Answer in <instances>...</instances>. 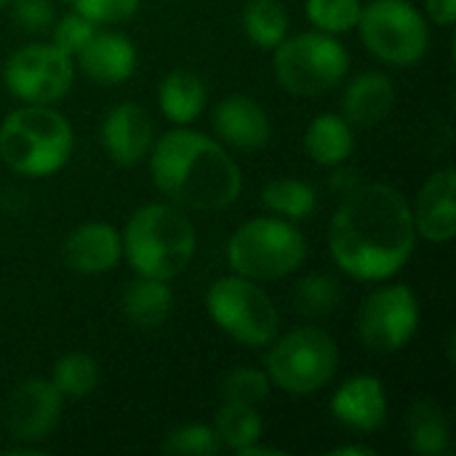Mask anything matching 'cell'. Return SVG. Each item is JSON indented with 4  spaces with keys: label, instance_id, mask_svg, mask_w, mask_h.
<instances>
[{
    "label": "cell",
    "instance_id": "cell-1",
    "mask_svg": "<svg viewBox=\"0 0 456 456\" xmlns=\"http://www.w3.org/2000/svg\"><path fill=\"white\" fill-rule=\"evenodd\" d=\"M417 246L411 203L385 182L358 184L342 195L329 224V251L337 267L363 283H379L401 273Z\"/></svg>",
    "mask_w": 456,
    "mask_h": 456
},
{
    "label": "cell",
    "instance_id": "cell-2",
    "mask_svg": "<svg viewBox=\"0 0 456 456\" xmlns=\"http://www.w3.org/2000/svg\"><path fill=\"white\" fill-rule=\"evenodd\" d=\"M150 174L171 203L190 211L230 208L243 190V174L227 150L216 139L182 126L152 144Z\"/></svg>",
    "mask_w": 456,
    "mask_h": 456
},
{
    "label": "cell",
    "instance_id": "cell-3",
    "mask_svg": "<svg viewBox=\"0 0 456 456\" xmlns=\"http://www.w3.org/2000/svg\"><path fill=\"white\" fill-rule=\"evenodd\" d=\"M120 240L136 275L171 281L192 262L198 232L176 203H147L131 214Z\"/></svg>",
    "mask_w": 456,
    "mask_h": 456
},
{
    "label": "cell",
    "instance_id": "cell-4",
    "mask_svg": "<svg viewBox=\"0 0 456 456\" xmlns=\"http://www.w3.org/2000/svg\"><path fill=\"white\" fill-rule=\"evenodd\" d=\"M72 126L53 104H24L0 123V158L21 176H51L72 155Z\"/></svg>",
    "mask_w": 456,
    "mask_h": 456
},
{
    "label": "cell",
    "instance_id": "cell-5",
    "mask_svg": "<svg viewBox=\"0 0 456 456\" xmlns=\"http://www.w3.org/2000/svg\"><path fill=\"white\" fill-rule=\"evenodd\" d=\"M307 259L302 230L281 216H256L240 224L227 243V262L235 275L278 281L297 273Z\"/></svg>",
    "mask_w": 456,
    "mask_h": 456
},
{
    "label": "cell",
    "instance_id": "cell-6",
    "mask_svg": "<svg viewBox=\"0 0 456 456\" xmlns=\"http://www.w3.org/2000/svg\"><path fill=\"white\" fill-rule=\"evenodd\" d=\"M273 51L275 80L291 96H323L337 88L350 69L345 45L337 40V35L326 32H302L286 37Z\"/></svg>",
    "mask_w": 456,
    "mask_h": 456
},
{
    "label": "cell",
    "instance_id": "cell-7",
    "mask_svg": "<svg viewBox=\"0 0 456 456\" xmlns=\"http://www.w3.org/2000/svg\"><path fill=\"white\" fill-rule=\"evenodd\" d=\"M339 366V350L331 334L323 329L299 326L286 337H275L265 361L270 385L289 395H313L323 390Z\"/></svg>",
    "mask_w": 456,
    "mask_h": 456
},
{
    "label": "cell",
    "instance_id": "cell-8",
    "mask_svg": "<svg viewBox=\"0 0 456 456\" xmlns=\"http://www.w3.org/2000/svg\"><path fill=\"white\" fill-rule=\"evenodd\" d=\"M211 321L238 345L270 347L281 329L275 302L256 281L243 275H227L211 283L206 294Z\"/></svg>",
    "mask_w": 456,
    "mask_h": 456
},
{
    "label": "cell",
    "instance_id": "cell-9",
    "mask_svg": "<svg viewBox=\"0 0 456 456\" xmlns=\"http://www.w3.org/2000/svg\"><path fill=\"white\" fill-rule=\"evenodd\" d=\"M363 45L385 64L411 67L425 59L430 29L409 0H371L358 19Z\"/></svg>",
    "mask_w": 456,
    "mask_h": 456
},
{
    "label": "cell",
    "instance_id": "cell-10",
    "mask_svg": "<svg viewBox=\"0 0 456 456\" xmlns=\"http://www.w3.org/2000/svg\"><path fill=\"white\" fill-rule=\"evenodd\" d=\"M5 88L24 104H56L75 83L72 59L53 43H29L11 53L3 69Z\"/></svg>",
    "mask_w": 456,
    "mask_h": 456
},
{
    "label": "cell",
    "instance_id": "cell-11",
    "mask_svg": "<svg viewBox=\"0 0 456 456\" xmlns=\"http://www.w3.org/2000/svg\"><path fill=\"white\" fill-rule=\"evenodd\" d=\"M419 329V302L417 294L403 286H382L366 297L358 313L361 345L377 355H393L403 350Z\"/></svg>",
    "mask_w": 456,
    "mask_h": 456
},
{
    "label": "cell",
    "instance_id": "cell-12",
    "mask_svg": "<svg viewBox=\"0 0 456 456\" xmlns=\"http://www.w3.org/2000/svg\"><path fill=\"white\" fill-rule=\"evenodd\" d=\"M64 395L51 379H24L5 403V428L21 444L45 441L61 419Z\"/></svg>",
    "mask_w": 456,
    "mask_h": 456
},
{
    "label": "cell",
    "instance_id": "cell-13",
    "mask_svg": "<svg viewBox=\"0 0 456 456\" xmlns=\"http://www.w3.org/2000/svg\"><path fill=\"white\" fill-rule=\"evenodd\" d=\"M102 144L112 163L136 166L155 144V126L142 104L123 102L112 107L102 123Z\"/></svg>",
    "mask_w": 456,
    "mask_h": 456
},
{
    "label": "cell",
    "instance_id": "cell-14",
    "mask_svg": "<svg viewBox=\"0 0 456 456\" xmlns=\"http://www.w3.org/2000/svg\"><path fill=\"white\" fill-rule=\"evenodd\" d=\"M414 230L430 243H449L456 235V174L436 171L419 190L411 208Z\"/></svg>",
    "mask_w": 456,
    "mask_h": 456
},
{
    "label": "cell",
    "instance_id": "cell-15",
    "mask_svg": "<svg viewBox=\"0 0 456 456\" xmlns=\"http://www.w3.org/2000/svg\"><path fill=\"white\" fill-rule=\"evenodd\" d=\"M216 136L235 150H262L273 136L270 118L259 102L243 94H232L214 107L211 115Z\"/></svg>",
    "mask_w": 456,
    "mask_h": 456
},
{
    "label": "cell",
    "instance_id": "cell-16",
    "mask_svg": "<svg viewBox=\"0 0 456 456\" xmlns=\"http://www.w3.org/2000/svg\"><path fill=\"white\" fill-rule=\"evenodd\" d=\"M61 254H64V265L72 270V273H80V275H102V273H110L120 256H123V240H120V232L107 224V222H86L80 227H75L64 246H61Z\"/></svg>",
    "mask_w": 456,
    "mask_h": 456
},
{
    "label": "cell",
    "instance_id": "cell-17",
    "mask_svg": "<svg viewBox=\"0 0 456 456\" xmlns=\"http://www.w3.org/2000/svg\"><path fill=\"white\" fill-rule=\"evenodd\" d=\"M331 414L350 430L374 433L387 419V393L377 377L361 374L347 379L331 398Z\"/></svg>",
    "mask_w": 456,
    "mask_h": 456
},
{
    "label": "cell",
    "instance_id": "cell-18",
    "mask_svg": "<svg viewBox=\"0 0 456 456\" xmlns=\"http://www.w3.org/2000/svg\"><path fill=\"white\" fill-rule=\"evenodd\" d=\"M77 61L91 80L102 86H120L136 69V48L126 35L94 32V37L77 53Z\"/></svg>",
    "mask_w": 456,
    "mask_h": 456
},
{
    "label": "cell",
    "instance_id": "cell-19",
    "mask_svg": "<svg viewBox=\"0 0 456 456\" xmlns=\"http://www.w3.org/2000/svg\"><path fill=\"white\" fill-rule=\"evenodd\" d=\"M395 107V83L385 72L358 75L342 96V118L350 126H377Z\"/></svg>",
    "mask_w": 456,
    "mask_h": 456
},
{
    "label": "cell",
    "instance_id": "cell-20",
    "mask_svg": "<svg viewBox=\"0 0 456 456\" xmlns=\"http://www.w3.org/2000/svg\"><path fill=\"white\" fill-rule=\"evenodd\" d=\"M123 315L134 329L142 331H152L160 329L171 310H174V291L168 286V281H158V278H142L128 283L123 291Z\"/></svg>",
    "mask_w": 456,
    "mask_h": 456
},
{
    "label": "cell",
    "instance_id": "cell-21",
    "mask_svg": "<svg viewBox=\"0 0 456 456\" xmlns=\"http://www.w3.org/2000/svg\"><path fill=\"white\" fill-rule=\"evenodd\" d=\"M305 150L313 163L334 168L355 152V136L342 115H318L305 131Z\"/></svg>",
    "mask_w": 456,
    "mask_h": 456
},
{
    "label": "cell",
    "instance_id": "cell-22",
    "mask_svg": "<svg viewBox=\"0 0 456 456\" xmlns=\"http://www.w3.org/2000/svg\"><path fill=\"white\" fill-rule=\"evenodd\" d=\"M158 104L171 123L190 126L206 107V83L190 69H174L160 83Z\"/></svg>",
    "mask_w": 456,
    "mask_h": 456
},
{
    "label": "cell",
    "instance_id": "cell-23",
    "mask_svg": "<svg viewBox=\"0 0 456 456\" xmlns=\"http://www.w3.org/2000/svg\"><path fill=\"white\" fill-rule=\"evenodd\" d=\"M409 449L422 456H446L452 452V430L444 409L436 401H417L406 417Z\"/></svg>",
    "mask_w": 456,
    "mask_h": 456
},
{
    "label": "cell",
    "instance_id": "cell-24",
    "mask_svg": "<svg viewBox=\"0 0 456 456\" xmlns=\"http://www.w3.org/2000/svg\"><path fill=\"white\" fill-rule=\"evenodd\" d=\"M243 32L256 48L273 51L289 37L286 5L281 0H248L243 8Z\"/></svg>",
    "mask_w": 456,
    "mask_h": 456
},
{
    "label": "cell",
    "instance_id": "cell-25",
    "mask_svg": "<svg viewBox=\"0 0 456 456\" xmlns=\"http://www.w3.org/2000/svg\"><path fill=\"white\" fill-rule=\"evenodd\" d=\"M214 433L219 438L222 446H227L232 454H238L240 449L262 441V430L265 422L256 411V406H246V403H222V409L214 417Z\"/></svg>",
    "mask_w": 456,
    "mask_h": 456
},
{
    "label": "cell",
    "instance_id": "cell-26",
    "mask_svg": "<svg viewBox=\"0 0 456 456\" xmlns=\"http://www.w3.org/2000/svg\"><path fill=\"white\" fill-rule=\"evenodd\" d=\"M262 203L278 214L281 219H305L315 211L318 206V195L315 190L302 182V179H291V176H281L273 179L262 187Z\"/></svg>",
    "mask_w": 456,
    "mask_h": 456
},
{
    "label": "cell",
    "instance_id": "cell-27",
    "mask_svg": "<svg viewBox=\"0 0 456 456\" xmlns=\"http://www.w3.org/2000/svg\"><path fill=\"white\" fill-rule=\"evenodd\" d=\"M51 382L64 398H72V401L88 398L99 385V363L88 353L72 350L53 363Z\"/></svg>",
    "mask_w": 456,
    "mask_h": 456
},
{
    "label": "cell",
    "instance_id": "cell-28",
    "mask_svg": "<svg viewBox=\"0 0 456 456\" xmlns=\"http://www.w3.org/2000/svg\"><path fill=\"white\" fill-rule=\"evenodd\" d=\"M363 3L361 0H307L305 13L318 32L345 35L358 27Z\"/></svg>",
    "mask_w": 456,
    "mask_h": 456
},
{
    "label": "cell",
    "instance_id": "cell-29",
    "mask_svg": "<svg viewBox=\"0 0 456 456\" xmlns=\"http://www.w3.org/2000/svg\"><path fill=\"white\" fill-rule=\"evenodd\" d=\"M297 307L305 315H331L342 302V286L334 275H307L297 286Z\"/></svg>",
    "mask_w": 456,
    "mask_h": 456
},
{
    "label": "cell",
    "instance_id": "cell-30",
    "mask_svg": "<svg viewBox=\"0 0 456 456\" xmlns=\"http://www.w3.org/2000/svg\"><path fill=\"white\" fill-rule=\"evenodd\" d=\"M270 377L259 369L251 366H238L232 369L222 385H219V395L227 403H246V406H259L267 401L270 395Z\"/></svg>",
    "mask_w": 456,
    "mask_h": 456
},
{
    "label": "cell",
    "instance_id": "cell-31",
    "mask_svg": "<svg viewBox=\"0 0 456 456\" xmlns=\"http://www.w3.org/2000/svg\"><path fill=\"white\" fill-rule=\"evenodd\" d=\"M219 449H222V444L211 425H184V428L171 430L163 441L166 454L214 456Z\"/></svg>",
    "mask_w": 456,
    "mask_h": 456
},
{
    "label": "cell",
    "instance_id": "cell-32",
    "mask_svg": "<svg viewBox=\"0 0 456 456\" xmlns=\"http://www.w3.org/2000/svg\"><path fill=\"white\" fill-rule=\"evenodd\" d=\"M53 27V45L61 51V53H67L69 59L72 56H77L80 51H83V45L94 37V32H96V24L91 21V19H86V16H80L77 11H69L67 16H61L56 24H51Z\"/></svg>",
    "mask_w": 456,
    "mask_h": 456
},
{
    "label": "cell",
    "instance_id": "cell-33",
    "mask_svg": "<svg viewBox=\"0 0 456 456\" xmlns=\"http://www.w3.org/2000/svg\"><path fill=\"white\" fill-rule=\"evenodd\" d=\"M72 11L99 24H123L136 16L139 0H64Z\"/></svg>",
    "mask_w": 456,
    "mask_h": 456
},
{
    "label": "cell",
    "instance_id": "cell-34",
    "mask_svg": "<svg viewBox=\"0 0 456 456\" xmlns=\"http://www.w3.org/2000/svg\"><path fill=\"white\" fill-rule=\"evenodd\" d=\"M11 5H13V21L24 32H45L56 19L51 0H11Z\"/></svg>",
    "mask_w": 456,
    "mask_h": 456
},
{
    "label": "cell",
    "instance_id": "cell-35",
    "mask_svg": "<svg viewBox=\"0 0 456 456\" xmlns=\"http://www.w3.org/2000/svg\"><path fill=\"white\" fill-rule=\"evenodd\" d=\"M425 8L438 27H452L456 21V0H425Z\"/></svg>",
    "mask_w": 456,
    "mask_h": 456
},
{
    "label": "cell",
    "instance_id": "cell-36",
    "mask_svg": "<svg viewBox=\"0 0 456 456\" xmlns=\"http://www.w3.org/2000/svg\"><path fill=\"white\" fill-rule=\"evenodd\" d=\"M361 174L355 171V168H347L345 163H339V166H334V174H331V179H329V184L339 192V195H347V192H353L361 182Z\"/></svg>",
    "mask_w": 456,
    "mask_h": 456
},
{
    "label": "cell",
    "instance_id": "cell-37",
    "mask_svg": "<svg viewBox=\"0 0 456 456\" xmlns=\"http://www.w3.org/2000/svg\"><path fill=\"white\" fill-rule=\"evenodd\" d=\"M238 456H283V452H281V449H273V446H262V444L256 441V444L240 449Z\"/></svg>",
    "mask_w": 456,
    "mask_h": 456
},
{
    "label": "cell",
    "instance_id": "cell-38",
    "mask_svg": "<svg viewBox=\"0 0 456 456\" xmlns=\"http://www.w3.org/2000/svg\"><path fill=\"white\" fill-rule=\"evenodd\" d=\"M334 456H374L371 446H358V444H347V446H339L331 452Z\"/></svg>",
    "mask_w": 456,
    "mask_h": 456
},
{
    "label": "cell",
    "instance_id": "cell-39",
    "mask_svg": "<svg viewBox=\"0 0 456 456\" xmlns=\"http://www.w3.org/2000/svg\"><path fill=\"white\" fill-rule=\"evenodd\" d=\"M5 5H11V0H0V8H5Z\"/></svg>",
    "mask_w": 456,
    "mask_h": 456
}]
</instances>
